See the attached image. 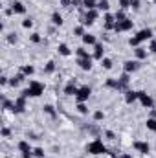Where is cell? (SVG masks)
<instances>
[{"label": "cell", "instance_id": "cell-30", "mask_svg": "<svg viewBox=\"0 0 156 158\" xmlns=\"http://www.w3.org/2000/svg\"><path fill=\"white\" fill-rule=\"evenodd\" d=\"M55 72V61H48L44 64V74H53Z\"/></svg>", "mask_w": 156, "mask_h": 158}, {"label": "cell", "instance_id": "cell-24", "mask_svg": "<svg viewBox=\"0 0 156 158\" xmlns=\"http://www.w3.org/2000/svg\"><path fill=\"white\" fill-rule=\"evenodd\" d=\"M76 55H77V59H86V57H92L84 46H79V48H76Z\"/></svg>", "mask_w": 156, "mask_h": 158}, {"label": "cell", "instance_id": "cell-6", "mask_svg": "<svg viewBox=\"0 0 156 158\" xmlns=\"http://www.w3.org/2000/svg\"><path fill=\"white\" fill-rule=\"evenodd\" d=\"M90 94H92V88H90L88 85L79 86L77 94H76V101H77V103H86V101H88V98H90Z\"/></svg>", "mask_w": 156, "mask_h": 158}, {"label": "cell", "instance_id": "cell-32", "mask_svg": "<svg viewBox=\"0 0 156 158\" xmlns=\"http://www.w3.org/2000/svg\"><path fill=\"white\" fill-rule=\"evenodd\" d=\"M13 107H15V101H9V99H2V109L4 110H13Z\"/></svg>", "mask_w": 156, "mask_h": 158}, {"label": "cell", "instance_id": "cell-40", "mask_svg": "<svg viewBox=\"0 0 156 158\" xmlns=\"http://www.w3.org/2000/svg\"><path fill=\"white\" fill-rule=\"evenodd\" d=\"M30 40H31L33 44H39V42H40V33H37V31H35V33H31V35H30Z\"/></svg>", "mask_w": 156, "mask_h": 158}, {"label": "cell", "instance_id": "cell-50", "mask_svg": "<svg viewBox=\"0 0 156 158\" xmlns=\"http://www.w3.org/2000/svg\"><path fill=\"white\" fill-rule=\"evenodd\" d=\"M72 6H76V7L77 6H83V0H72Z\"/></svg>", "mask_w": 156, "mask_h": 158}, {"label": "cell", "instance_id": "cell-35", "mask_svg": "<svg viewBox=\"0 0 156 158\" xmlns=\"http://www.w3.org/2000/svg\"><path fill=\"white\" fill-rule=\"evenodd\" d=\"M77 112L79 114H88V107H86V103H77Z\"/></svg>", "mask_w": 156, "mask_h": 158}, {"label": "cell", "instance_id": "cell-31", "mask_svg": "<svg viewBox=\"0 0 156 158\" xmlns=\"http://www.w3.org/2000/svg\"><path fill=\"white\" fill-rule=\"evenodd\" d=\"M97 9L99 11H109L110 9V2L109 0H99L97 2Z\"/></svg>", "mask_w": 156, "mask_h": 158}, {"label": "cell", "instance_id": "cell-43", "mask_svg": "<svg viewBox=\"0 0 156 158\" xmlns=\"http://www.w3.org/2000/svg\"><path fill=\"white\" fill-rule=\"evenodd\" d=\"M130 7V0H119V9H129Z\"/></svg>", "mask_w": 156, "mask_h": 158}, {"label": "cell", "instance_id": "cell-28", "mask_svg": "<svg viewBox=\"0 0 156 158\" xmlns=\"http://www.w3.org/2000/svg\"><path fill=\"white\" fill-rule=\"evenodd\" d=\"M145 127H147V131L156 132V118H147V121H145Z\"/></svg>", "mask_w": 156, "mask_h": 158}, {"label": "cell", "instance_id": "cell-37", "mask_svg": "<svg viewBox=\"0 0 156 158\" xmlns=\"http://www.w3.org/2000/svg\"><path fill=\"white\" fill-rule=\"evenodd\" d=\"M129 44H130L132 48H138V46H142V42L138 40V37H136V35H132V37L129 39Z\"/></svg>", "mask_w": 156, "mask_h": 158}, {"label": "cell", "instance_id": "cell-11", "mask_svg": "<svg viewBox=\"0 0 156 158\" xmlns=\"http://www.w3.org/2000/svg\"><path fill=\"white\" fill-rule=\"evenodd\" d=\"M77 66L84 72H90L94 66V57H86V59H77Z\"/></svg>", "mask_w": 156, "mask_h": 158}, {"label": "cell", "instance_id": "cell-5", "mask_svg": "<svg viewBox=\"0 0 156 158\" xmlns=\"http://www.w3.org/2000/svg\"><path fill=\"white\" fill-rule=\"evenodd\" d=\"M134 28V20H130L129 17L125 20H116V26H114V31L121 33V31H130Z\"/></svg>", "mask_w": 156, "mask_h": 158}, {"label": "cell", "instance_id": "cell-38", "mask_svg": "<svg viewBox=\"0 0 156 158\" xmlns=\"http://www.w3.org/2000/svg\"><path fill=\"white\" fill-rule=\"evenodd\" d=\"M119 81H121V85H123V86H127V85H129V81H130V74L123 72V76L119 77Z\"/></svg>", "mask_w": 156, "mask_h": 158}, {"label": "cell", "instance_id": "cell-51", "mask_svg": "<svg viewBox=\"0 0 156 158\" xmlns=\"http://www.w3.org/2000/svg\"><path fill=\"white\" fill-rule=\"evenodd\" d=\"M117 158H132V155H129V153H121Z\"/></svg>", "mask_w": 156, "mask_h": 158}, {"label": "cell", "instance_id": "cell-27", "mask_svg": "<svg viewBox=\"0 0 156 158\" xmlns=\"http://www.w3.org/2000/svg\"><path fill=\"white\" fill-rule=\"evenodd\" d=\"M97 2L99 0H83V7L88 11V9H97Z\"/></svg>", "mask_w": 156, "mask_h": 158}, {"label": "cell", "instance_id": "cell-52", "mask_svg": "<svg viewBox=\"0 0 156 158\" xmlns=\"http://www.w3.org/2000/svg\"><path fill=\"white\" fill-rule=\"evenodd\" d=\"M151 118H156V110L154 109H151Z\"/></svg>", "mask_w": 156, "mask_h": 158}, {"label": "cell", "instance_id": "cell-12", "mask_svg": "<svg viewBox=\"0 0 156 158\" xmlns=\"http://www.w3.org/2000/svg\"><path fill=\"white\" fill-rule=\"evenodd\" d=\"M77 90H79V86L76 85V79H70V81L64 85V94H66V96H74V98H76Z\"/></svg>", "mask_w": 156, "mask_h": 158}, {"label": "cell", "instance_id": "cell-22", "mask_svg": "<svg viewBox=\"0 0 156 158\" xmlns=\"http://www.w3.org/2000/svg\"><path fill=\"white\" fill-rule=\"evenodd\" d=\"M24 77H26V76H24L22 72H18V74H15L13 77L9 79V85H11V86H18V85L24 81Z\"/></svg>", "mask_w": 156, "mask_h": 158}, {"label": "cell", "instance_id": "cell-3", "mask_svg": "<svg viewBox=\"0 0 156 158\" xmlns=\"http://www.w3.org/2000/svg\"><path fill=\"white\" fill-rule=\"evenodd\" d=\"M138 101H140V105L145 107V109H154V99H153L145 90H138Z\"/></svg>", "mask_w": 156, "mask_h": 158}, {"label": "cell", "instance_id": "cell-9", "mask_svg": "<svg viewBox=\"0 0 156 158\" xmlns=\"http://www.w3.org/2000/svg\"><path fill=\"white\" fill-rule=\"evenodd\" d=\"M132 147H134L140 155H149V153H151V145H149L147 142H142V140H136V142L132 143Z\"/></svg>", "mask_w": 156, "mask_h": 158}, {"label": "cell", "instance_id": "cell-10", "mask_svg": "<svg viewBox=\"0 0 156 158\" xmlns=\"http://www.w3.org/2000/svg\"><path fill=\"white\" fill-rule=\"evenodd\" d=\"M153 35H154V31L151 30V28H143V30H140L138 33H136V37L140 42H145V40H151L153 39Z\"/></svg>", "mask_w": 156, "mask_h": 158}, {"label": "cell", "instance_id": "cell-26", "mask_svg": "<svg viewBox=\"0 0 156 158\" xmlns=\"http://www.w3.org/2000/svg\"><path fill=\"white\" fill-rule=\"evenodd\" d=\"M42 110H44V112H46L50 118H55V116H57V112H55V107H53V105H50V103H46V105L42 107Z\"/></svg>", "mask_w": 156, "mask_h": 158}, {"label": "cell", "instance_id": "cell-20", "mask_svg": "<svg viewBox=\"0 0 156 158\" xmlns=\"http://www.w3.org/2000/svg\"><path fill=\"white\" fill-rule=\"evenodd\" d=\"M17 147H18V151H20V155H26V153H33V149L30 147V142H26V140H20Z\"/></svg>", "mask_w": 156, "mask_h": 158}, {"label": "cell", "instance_id": "cell-4", "mask_svg": "<svg viewBox=\"0 0 156 158\" xmlns=\"http://www.w3.org/2000/svg\"><path fill=\"white\" fill-rule=\"evenodd\" d=\"M97 17H99V9H88V11L84 13V17L81 19V24H83V26H92V24L97 20Z\"/></svg>", "mask_w": 156, "mask_h": 158}, {"label": "cell", "instance_id": "cell-53", "mask_svg": "<svg viewBox=\"0 0 156 158\" xmlns=\"http://www.w3.org/2000/svg\"><path fill=\"white\" fill-rule=\"evenodd\" d=\"M153 2H154V4H156V0H153Z\"/></svg>", "mask_w": 156, "mask_h": 158}, {"label": "cell", "instance_id": "cell-29", "mask_svg": "<svg viewBox=\"0 0 156 158\" xmlns=\"http://www.w3.org/2000/svg\"><path fill=\"white\" fill-rule=\"evenodd\" d=\"M101 66H103L105 70H112L114 63H112V59H109V57H103V59H101Z\"/></svg>", "mask_w": 156, "mask_h": 158}, {"label": "cell", "instance_id": "cell-42", "mask_svg": "<svg viewBox=\"0 0 156 158\" xmlns=\"http://www.w3.org/2000/svg\"><path fill=\"white\" fill-rule=\"evenodd\" d=\"M0 134H2V138H9V136H11V129H7V127H2Z\"/></svg>", "mask_w": 156, "mask_h": 158}, {"label": "cell", "instance_id": "cell-8", "mask_svg": "<svg viewBox=\"0 0 156 158\" xmlns=\"http://www.w3.org/2000/svg\"><path fill=\"white\" fill-rule=\"evenodd\" d=\"M26 101H28V98L18 96V98L15 99V107H13V110H11V112H15V114H22V112L26 110Z\"/></svg>", "mask_w": 156, "mask_h": 158}, {"label": "cell", "instance_id": "cell-14", "mask_svg": "<svg viewBox=\"0 0 156 158\" xmlns=\"http://www.w3.org/2000/svg\"><path fill=\"white\" fill-rule=\"evenodd\" d=\"M11 11H13L15 15H24V13H26V6H24L20 0H13V2H11Z\"/></svg>", "mask_w": 156, "mask_h": 158}, {"label": "cell", "instance_id": "cell-13", "mask_svg": "<svg viewBox=\"0 0 156 158\" xmlns=\"http://www.w3.org/2000/svg\"><path fill=\"white\" fill-rule=\"evenodd\" d=\"M103 24H105V30H107V31H109V30H114V26H116V17H114L112 13H105Z\"/></svg>", "mask_w": 156, "mask_h": 158}, {"label": "cell", "instance_id": "cell-19", "mask_svg": "<svg viewBox=\"0 0 156 158\" xmlns=\"http://www.w3.org/2000/svg\"><path fill=\"white\" fill-rule=\"evenodd\" d=\"M134 55H136V59H138V61H143V59H147L149 50H145L143 46H138V48H134Z\"/></svg>", "mask_w": 156, "mask_h": 158}, {"label": "cell", "instance_id": "cell-46", "mask_svg": "<svg viewBox=\"0 0 156 158\" xmlns=\"http://www.w3.org/2000/svg\"><path fill=\"white\" fill-rule=\"evenodd\" d=\"M130 7L138 11V9H140V0H130Z\"/></svg>", "mask_w": 156, "mask_h": 158}, {"label": "cell", "instance_id": "cell-44", "mask_svg": "<svg viewBox=\"0 0 156 158\" xmlns=\"http://www.w3.org/2000/svg\"><path fill=\"white\" fill-rule=\"evenodd\" d=\"M17 39H18V37H17V33H7V42H9V44H15Z\"/></svg>", "mask_w": 156, "mask_h": 158}, {"label": "cell", "instance_id": "cell-47", "mask_svg": "<svg viewBox=\"0 0 156 158\" xmlns=\"http://www.w3.org/2000/svg\"><path fill=\"white\" fill-rule=\"evenodd\" d=\"M105 136H107L109 140H116V134H114L112 131H105Z\"/></svg>", "mask_w": 156, "mask_h": 158}, {"label": "cell", "instance_id": "cell-2", "mask_svg": "<svg viewBox=\"0 0 156 158\" xmlns=\"http://www.w3.org/2000/svg\"><path fill=\"white\" fill-rule=\"evenodd\" d=\"M86 153H88V155H92V156H99V155L109 153V149H107V145L103 143V140L94 138V140L86 145Z\"/></svg>", "mask_w": 156, "mask_h": 158}, {"label": "cell", "instance_id": "cell-41", "mask_svg": "<svg viewBox=\"0 0 156 158\" xmlns=\"http://www.w3.org/2000/svg\"><path fill=\"white\" fill-rule=\"evenodd\" d=\"M22 28H26V30L33 28V20H31V19H24V20H22Z\"/></svg>", "mask_w": 156, "mask_h": 158}, {"label": "cell", "instance_id": "cell-15", "mask_svg": "<svg viewBox=\"0 0 156 158\" xmlns=\"http://www.w3.org/2000/svg\"><path fill=\"white\" fill-rule=\"evenodd\" d=\"M92 57H94L96 61H101V59L105 57V46H103L101 42H97V44L94 46V53H92Z\"/></svg>", "mask_w": 156, "mask_h": 158}, {"label": "cell", "instance_id": "cell-39", "mask_svg": "<svg viewBox=\"0 0 156 158\" xmlns=\"http://www.w3.org/2000/svg\"><path fill=\"white\" fill-rule=\"evenodd\" d=\"M33 156L44 158V149H42V147H35V149H33Z\"/></svg>", "mask_w": 156, "mask_h": 158}, {"label": "cell", "instance_id": "cell-17", "mask_svg": "<svg viewBox=\"0 0 156 158\" xmlns=\"http://www.w3.org/2000/svg\"><path fill=\"white\" fill-rule=\"evenodd\" d=\"M105 85H107L109 88H114V90H123V88H125V86L121 85V81L116 79V77H109L107 81H105Z\"/></svg>", "mask_w": 156, "mask_h": 158}, {"label": "cell", "instance_id": "cell-1", "mask_svg": "<svg viewBox=\"0 0 156 158\" xmlns=\"http://www.w3.org/2000/svg\"><path fill=\"white\" fill-rule=\"evenodd\" d=\"M44 94V85L40 83V81H30V85H28V88L26 90H22V94L20 96H24V98H40Z\"/></svg>", "mask_w": 156, "mask_h": 158}, {"label": "cell", "instance_id": "cell-48", "mask_svg": "<svg viewBox=\"0 0 156 158\" xmlns=\"http://www.w3.org/2000/svg\"><path fill=\"white\" fill-rule=\"evenodd\" d=\"M0 85H2V86H6V85H9V77H6V76H2V77H0Z\"/></svg>", "mask_w": 156, "mask_h": 158}, {"label": "cell", "instance_id": "cell-25", "mask_svg": "<svg viewBox=\"0 0 156 158\" xmlns=\"http://www.w3.org/2000/svg\"><path fill=\"white\" fill-rule=\"evenodd\" d=\"M63 22H64V20H63V15H61V13H57V11L51 13V24H53V26H63Z\"/></svg>", "mask_w": 156, "mask_h": 158}, {"label": "cell", "instance_id": "cell-21", "mask_svg": "<svg viewBox=\"0 0 156 158\" xmlns=\"http://www.w3.org/2000/svg\"><path fill=\"white\" fill-rule=\"evenodd\" d=\"M57 52H59V55H63V57H70V55H72L70 46H68V44H64V42H61V44H59Z\"/></svg>", "mask_w": 156, "mask_h": 158}, {"label": "cell", "instance_id": "cell-33", "mask_svg": "<svg viewBox=\"0 0 156 158\" xmlns=\"http://www.w3.org/2000/svg\"><path fill=\"white\" fill-rule=\"evenodd\" d=\"M84 28H86V26H83V24L76 26V28H74V35H77V37H83V35L86 33V31H84Z\"/></svg>", "mask_w": 156, "mask_h": 158}, {"label": "cell", "instance_id": "cell-16", "mask_svg": "<svg viewBox=\"0 0 156 158\" xmlns=\"http://www.w3.org/2000/svg\"><path fill=\"white\" fill-rule=\"evenodd\" d=\"M138 101V90H125V103L132 105Z\"/></svg>", "mask_w": 156, "mask_h": 158}, {"label": "cell", "instance_id": "cell-45", "mask_svg": "<svg viewBox=\"0 0 156 158\" xmlns=\"http://www.w3.org/2000/svg\"><path fill=\"white\" fill-rule=\"evenodd\" d=\"M149 53H156V40L151 39V44H149Z\"/></svg>", "mask_w": 156, "mask_h": 158}, {"label": "cell", "instance_id": "cell-36", "mask_svg": "<svg viewBox=\"0 0 156 158\" xmlns=\"http://www.w3.org/2000/svg\"><path fill=\"white\" fill-rule=\"evenodd\" d=\"M114 17H116V20H125V19H127L125 9H117L116 13H114Z\"/></svg>", "mask_w": 156, "mask_h": 158}, {"label": "cell", "instance_id": "cell-7", "mask_svg": "<svg viewBox=\"0 0 156 158\" xmlns=\"http://www.w3.org/2000/svg\"><path fill=\"white\" fill-rule=\"evenodd\" d=\"M138 68H140V61L138 59H129V61L123 63V72H127V74H134Z\"/></svg>", "mask_w": 156, "mask_h": 158}, {"label": "cell", "instance_id": "cell-18", "mask_svg": "<svg viewBox=\"0 0 156 158\" xmlns=\"http://www.w3.org/2000/svg\"><path fill=\"white\" fill-rule=\"evenodd\" d=\"M81 40H83V44H84V46H96V44H97L96 35H92V33H84V35L81 37Z\"/></svg>", "mask_w": 156, "mask_h": 158}, {"label": "cell", "instance_id": "cell-34", "mask_svg": "<svg viewBox=\"0 0 156 158\" xmlns=\"http://www.w3.org/2000/svg\"><path fill=\"white\" fill-rule=\"evenodd\" d=\"M92 118H94V121H103V119H105V112H103V110H96V112L92 114Z\"/></svg>", "mask_w": 156, "mask_h": 158}, {"label": "cell", "instance_id": "cell-23", "mask_svg": "<svg viewBox=\"0 0 156 158\" xmlns=\"http://www.w3.org/2000/svg\"><path fill=\"white\" fill-rule=\"evenodd\" d=\"M20 72H22L26 77H30V76L35 74V66H33V64H22V66H20Z\"/></svg>", "mask_w": 156, "mask_h": 158}, {"label": "cell", "instance_id": "cell-49", "mask_svg": "<svg viewBox=\"0 0 156 158\" xmlns=\"http://www.w3.org/2000/svg\"><path fill=\"white\" fill-rule=\"evenodd\" d=\"M61 6H64V7H70V6H72V0H61Z\"/></svg>", "mask_w": 156, "mask_h": 158}]
</instances>
